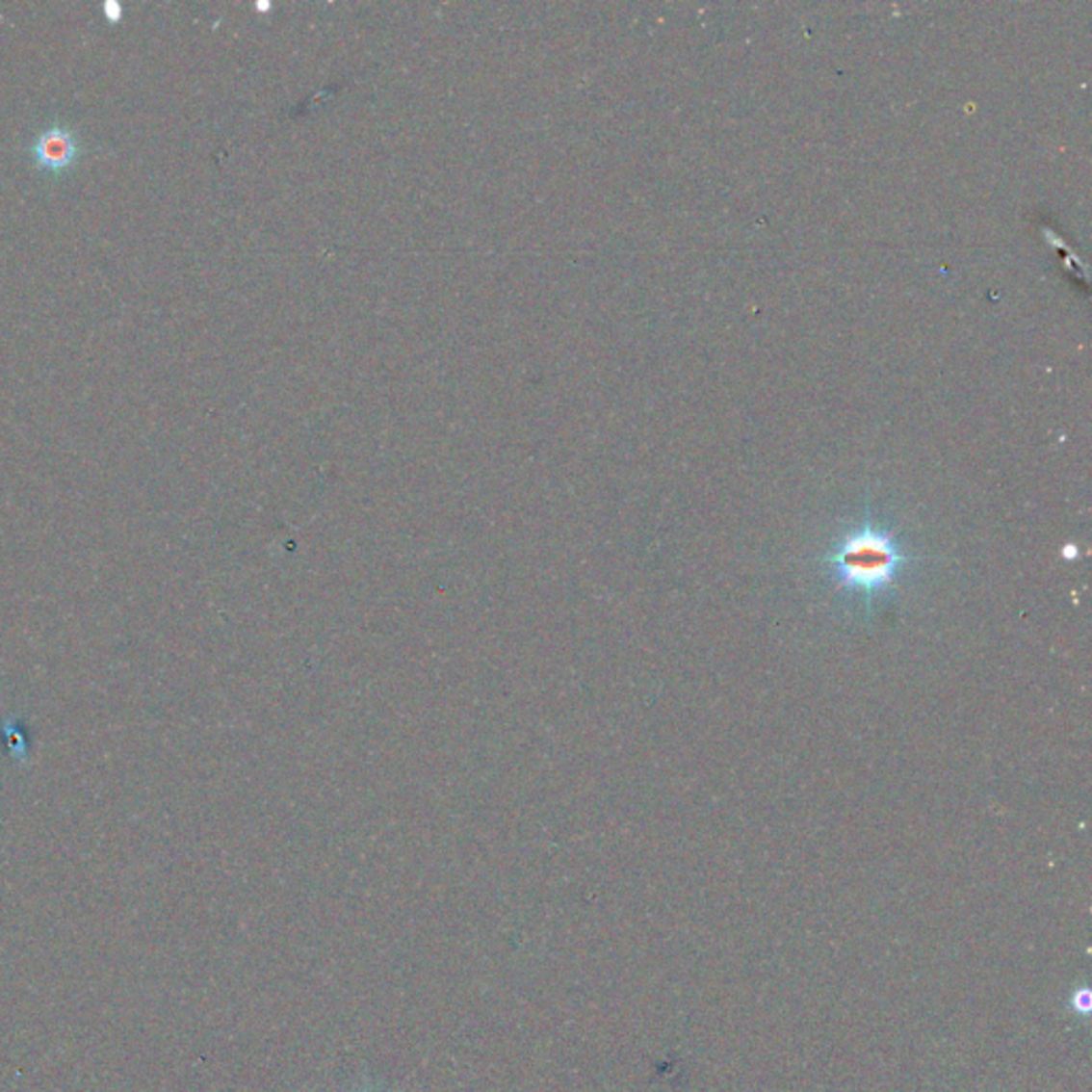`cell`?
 <instances>
[{"label": "cell", "mask_w": 1092, "mask_h": 1092, "mask_svg": "<svg viewBox=\"0 0 1092 1092\" xmlns=\"http://www.w3.org/2000/svg\"><path fill=\"white\" fill-rule=\"evenodd\" d=\"M911 563L913 553L902 535L872 519L843 530L819 558L835 591L869 612L897 593Z\"/></svg>", "instance_id": "cell-1"}, {"label": "cell", "mask_w": 1092, "mask_h": 1092, "mask_svg": "<svg viewBox=\"0 0 1092 1092\" xmlns=\"http://www.w3.org/2000/svg\"><path fill=\"white\" fill-rule=\"evenodd\" d=\"M79 143L75 135L65 126H52L37 137L33 145V158L43 171H65L75 163Z\"/></svg>", "instance_id": "cell-2"}, {"label": "cell", "mask_w": 1092, "mask_h": 1092, "mask_svg": "<svg viewBox=\"0 0 1092 1092\" xmlns=\"http://www.w3.org/2000/svg\"><path fill=\"white\" fill-rule=\"evenodd\" d=\"M5 737H7V744L9 749H12V756L13 758H24L26 753V741L22 737V732H19L15 726H5Z\"/></svg>", "instance_id": "cell-3"}, {"label": "cell", "mask_w": 1092, "mask_h": 1092, "mask_svg": "<svg viewBox=\"0 0 1092 1092\" xmlns=\"http://www.w3.org/2000/svg\"><path fill=\"white\" fill-rule=\"evenodd\" d=\"M103 12H105V15H107L109 19H112V22H117V19L122 17V7L117 5V3H107V5L103 7Z\"/></svg>", "instance_id": "cell-4"}]
</instances>
